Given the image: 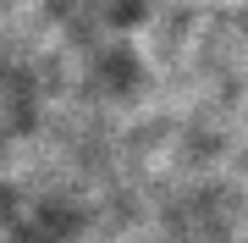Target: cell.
Listing matches in <instances>:
<instances>
[{
    "label": "cell",
    "instance_id": "6da1fadb",
    "mask_svg": "<svg viewBox=\"0 0 248 243\" xmlns=\"http://www.w3.org/2000/svg\"><path fill=\"white\" fill-rule=\"evenodd\" d=\"M33 99H39V83L28 72V61L0 50V133H11L33 116Z\"/></svg>",
    "mask_w": 248,
    "mask_h": 243
},
{
    "label": "cell",
    "instance_id": "7a4b0ae2",
    "mask_svg": "<svg viewBox=\"0 0 248 243\" xmlns=\"http://www.w3.org/2000/svg\"><path fill=\"white\" fill-rule=\"evenodd\" d=\"M55 11L72 22V28H83V33H116L127 17L138 11V0H55Z\"/></svg>",
    "mask_w": 248,
    "mask_h": 243
}]
</instances>
